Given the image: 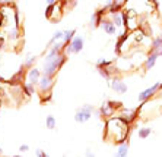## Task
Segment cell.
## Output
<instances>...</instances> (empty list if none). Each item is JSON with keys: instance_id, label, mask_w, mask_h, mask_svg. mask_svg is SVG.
<instances>
[{"instance_id": "1", "label": "cell", "mask_w": 162, "mask_h": 157, "mask_svg": "<svg viewBox=\"0 0 162 157\" xmlns=\"http://www.w3.org/2000/svg\"><path fill=\"white\" fill-rule=\"evenodd\" d=\"M159 84H161V82H155L152 87H149V88L143 90L142 93H139V96H137L139 101L145 103V101L151 100V99L153 97V96H155V94H156V93H159Z\"/></svg>"}, {"instance_id": "2", "label": "cell", "mask_w": 162, "mask_h": 157, "mask_svg": "<svg viewBox=\"0 0 162 157\" xmlns=\"http://www.w3.org/2000/svg\"><path fill=\"white\" fill-rule=\"evenodd\" d=\"M83 49V38L82 37H73L69 47L66 49V53H79Z\"/></svg>"}, {"instance_id": "3", "label": "cell", "mask_w": 162, "mask_h": 157, "mask_svg": "<svg viewBox=\"0 0 162 157\" xmlns=\"http://www.w3.org/2000/svg\"><path fill=\"white\" fill-rule=\"evenodd\" d=\"M110 85H111L112 90L116 91V93H118V94H124L127 91V84L124 81H121L120 78H114L110 82Z\"/></svg>"}, {"instance_id": "4", "label": "cell", "mask_w": 162, "mask_h": 157, "mask_svg": "<svg viewBox=\"0 0 162 157\" xmlns=\"http://www.w3.org/2000/svg\"><path fill=\"white\" fill-rule=\"evenodd\" d=\"M107 11H108L107 8L98 9V11L95 12L94 15H92V18H91V25H92V27H95V28H97V27H99V25H101V22L104 21V13H105Z\"/></svg>"}, {"instance_id": "5", "label": "cell", "mask_w": 162, "mask_h": 157, "mask_svg": "<svg viewBox=\"0 0 162 157\" xmlns=\"http://www.w3.org/2000/svg\"><path fill=\"white\" fill-rule=\"evenodd\" d=\"M108 35H114V34H117V27H116V24L112 22V21H107V19H104L101 25H99Z\"/></svg>"}, {"instance_id": "6", "label": "cell", "mask_w": 162, "mask_h": 157, "mask_svg": "<svg viewBox=\"0 0 162 157\" xmlns=\"http://www.w3.org/2000/svg\"><path fill=\"white\" fill-rule=\"evenodd\" d=\"M158 57H159V52H151V53H149V56L146 57V62H145V69H146V71L152 69V68L156 65Z\"/></svg>"}, {"instance_id": "7", "label": "cell", "mask_w": 162, "mask_h": 157, "mask_svg": "<svg viewBox=\"0 0 162 157\" xmlns=\"http://www.w3.org/2000/svg\"><path fill=\"white\" fill-rule=\"evenodd\" d=\"M91 116H92V112H88L85 109H80V110H77L75 115V121L76 122H80V124H83V122H86L91 119Z\"/></svg>"}, {"instance_id": "8", "label": "cell", "mask_w": 162, "mask_h": 157, "mask_svg": "<svg viewBox=\"0 0 162 157\" xmlns=\"http://www.w3.org/2000/svg\"><path fill=\"white\" fill-rule=\"evenodd\" d=\"M108 9V12L112 15V13H116V12H121V8H123V3L120 2V0H110L107 3V6H105Z\"/></svg>"}, {"instance_id": "9", "label": "cell", "mask_w": 162, "mask_h": 157, "mask_svg": "<svg viewBox=\"0 0 162 157\" xmlns=\"http://www.w3.org/2000/svg\"><path fill=\"white\" fill-rule=\"evenodd\" d=\"M116 157H129V143L120 144L118 151L116 153Z\"/></svg>"}, {"instance_id": "10", "label": "cell", "mask_w": 162, "mask_h": 157, "mask_svg": "<svg viewBox=\"0 0 162 157\" xmlns=\"http://www.w3.org/2000/svg\"><path fill=\"white\" fill-rule=\"evenodd\" d=\"M162 50V37H156V38H153L151 43V52H159Z\"/></svg>"}, {"instance_id": "11", "label": "cell", "mask_w": 162, "mask_h": 157, "mask_svg": "<svg viewBox=\"0 0 162 157\" xmlns=\"http://www.w3.org/2000/svg\"><path fill=\"white\" fill-rule=\"evenodd\" d=\"M112 22L116 24V27H123L124 25V18H123V12H116L112 13Z\"/></svg>"}, {"instance_id": "12", "label": "cell", "mask_w": 162, "mask_h": 157, "mask_svg": "<svg viewBox=\"0 0 162 157\" xmlns=\"http://www.w3.org/2000/svg\"><path fill=\"white\" fill-rule=\"evenodd\" d=\"M51 84H53V81H51V77H48V75H44V78L40 81V85H41V90L43 91L48 90Z\"/></svg>"}, {"instance_id": "13", "label": "cell", "mask_w": 162, "mask_h": 157, "mask_svg": "<svg viewBox=\"0 0 162 157\" xmlns=\"http://www.w3.org/2000/svg\"><path fill=\"white\" fill-rule=\"evenodd\" d=\"M101 113H102L104 116H111V115L114 113V109L108 104V101H107V103H104V104L101 106Z\"/></svg>"}, {"instance_id": "14", "label": "cell", "mask_w": 162, "mask_h": 157, "mask_svg": "<svg viewBox=\"0 0 162 157\" xmlns=\"http://www.w3.org/2000/svg\"><path fill=\"white\" fill-rule=\"evenodd\" d=\"M151 134H152L151 128H140L137 131V135H139V138H142V140H146L148 137H151Z\"/></svg>"}, {"instance_id": "15", "label": "cell", "mask_w": 162, "mask_h": 157, "mask_svg": "<svg viewBox=\"0 0 162 157\" xmlns=\"http://www.w3.org/2000/svg\"><path fill=\"white\" fill-rule=\"evenodd\" d=\"M75 30H70V31H66L63 34V40H64V46L69 44V41H72V38H73V35H75Z\"/></svg>"}, {"instance_id": "16", "label": "cell", "mask_w": 162, "mask_h": 157, "mask_svg": "<svg viewBox=\"0 0 162 157\" xmlns=\"http://www.w3.org/2000/svg\"><path fill=\"white\" fill-rule=\"evenodd\" d=\"M98 72H99V75H101V77H104L105 79H110V77H111V74H110V69H108V68H98Z\"/></svg>"}, {"instance_id": "17", "label": "cell", "mask_w": 162, "mask_h": 157, "mask_svg": "<svg viewBox=\"0 0 162 157\" xmlns=\"http://www.w3.org/2000/svg\"><path fill=\"white\" fill-rule=\"evenodd\" d=\"M38 77H40V71H38V69H31V72H29L31 82H37V81H38Z\"/></svg>"}, {"instance_id": "18", "label": "cell", "mask_w": 162, "mask_h": 157, "mask_svg": "<svg viewBox=\"0 0 162 157\" xmlns=\"http://www.w3.org/2000/svg\"><path fill=\"white\" fill-rule=\"evenodd\" d=\"M111 63L112 62H108V60H105V59H99L97 63V68H110L111 66Z\"/></svg>"}, {"instance_id": "19", "label": "cell", "mask_w": 162, "mask_h": 157, "mask_svg": "<svg viewBox=\"0 0 162 157\" xmlns=\"http://www.w3.org/2000/svg\"><path fill=\"white\" fill-rule=\"evenodd\" d=\"M54 126H56V121H54V118L53 116H48V118H47V128L53 129Z\"/></svg>"}, {"instance_id": "20", "label": "cell", "mask_w": 162, "mask_h": 157, "mask_svg": "<svg viewBox=\"0 0 162 157\" xmlns=\"http://www.w3.org/2000/svg\"><path fill=\"white\" fill-rule=\"evenodd\" d=\"M23 90H25V93L29 96V94H32L34 93V87L31 85V84H25V85H23Z\"/></svg>"}, {"instance_id": "21", "label": "cell", "mask_w": 162, "mask_h": 157, "mask_svg": "<svg viewBox=\"0 0 162 157\" xmlns=\"http://www.w3.org/2000/svg\"><path fill=\"white\" fill-rule=\"evenodd\" d=\"M63 34H64V33H62V31H57V33L54 34V37L51 38V41H50V43H54L56 40H60V38H63Z\"/></svg>"}, {"instance_id": "22", "label": "cell", "mask_w": 162, "mask_h": 157, "mask_svg": "<svg viewBox=\"0 0 162 157\" xmlns=\"http://www.w3.org/2000/svg\"><path fill=\"white\" fill-rule=\"evenodd\" d=\"M82 109H85V110H88V112H94V106H92V104H85Z\"/></svg>"}, {"instance_id": "23", "label": "cell", "mask_w": 162, "mask_h": 157, "mask_svg": "<svg viewBox=\"0 0 162 157\" xmlns=\"http://www.w3.org/2000/svg\"><path fill=\"white\" fill-rule=\"evenodd\" d=\"M34 62H35V57H29V59H28V60H26V63H25V65H26V66H31V65H32Z\"/></svg>"}, {"instance_id": "24", "label": "cell", "mask_w": 162, "mask_h": 157, "mask_svg": "<svg viewBox=\"0 0 162 157\" xmlns=\"http://www.w3.org/2000/svg\"><path fill=\"white\" fill-rule=\"evenodd\" d=\"M37 156H38V157H50L48 154H45V151H41V150H38V151H37Z\"/></svg>"}, {"instance_id": "25", "label": "cell", "mask_w": 162, "mask_h": 157, "mask_svg": "<svg viewBox=\"0 0 162 157\" xmlns=\"http://www.w3.org/2000/svg\"><path fill=\"white\" fill-rule=\"evenodd\" d=\"M149 2H151L152 5H153V8H155V9H158V8H159V3H158V0H149Z\"/></svg>"}, {"instance_id": "26", "label": "cell", "mask_w": 162, "mask_h": 157, "mask_svg": "<svg viewBox=\"0 0 162 157\" xmlns=\"http://www.w3.org/2000/svg\"><path fill=\"white\" fill-rule=\"evenodd\" d=\"M28 148H29L28 146H21V151H26Z\"/></svg>"}, {"instance_id": "27", "label": "cell", "mask_w": 162, "mask_h": 157, "mask_svg": "<svg viewBox=\"0 0 162 157\" xmlns=\"http://www.w3.org/2000/svg\"><path fill=\"white\" fill-rule=\"evenodd\" d=\"M86 157H95V154L91 153V151H86Z\"/></svg>"}, {"instance_id": "28", "label": "cell", "mask_w": 162, "mask_h": 157, "mask_svg": "<svg viewBox=\"0 0 162 157\" xmlns=\"http://www.w3.org/2000/svg\"><path fill=\"white\" fill-rule=\"evenodd\" d=\"M47 3H48V5H54V3H56V0H47Z\"/></svg>"}, {"instance_id": "29", "label": "cell", "mask_w": 162, "mask_h": 157, "mask_svg": "<svg viewBox=\"0 0 162 157\" xmlns=\"http://www.w3.org/2000/svg\"><path fill=\"white\" fill-rule=\"evenodd\" d=\"M159 91H162V82L159 84Z\"/></svg>"}, {"instance_id": "30", "label": "cell", "mask_w": 162, "mask_h": 157, "mask_svg": "<svg viewBox=\"0 0 162 157\" xmlns=\"http://www.w3.org/2000/svg\"><path fill=\"white\" fill-rule=\"evenodd\" d=\"M159 56H162V50H159Z\"/></svg>"}, {"instance_id": "31", "label": "cell", "mask_w": 162, "mask_h": 157, "mask_svg": "<svg viewBox=\"0 0 162 157\" xmlns=\"http://www.w3.org/2000/svg\"><path fill=\"white\" fill-rule=\"evenodd\" d=\"M0 25H2V18H0Z\"/></svg>"}, {"instance_id": "32", "label": "cell", "mask_w": 162, "mask_h": 157, "mask_svg": "<svg viewBox=\"0 0 162 157\" xmlns=\"http://www.w3.org/2000/svg\"><path fill=\"white\" fill-rule=\"evenodd\" d=\"M13 157H21V156H13Z\"/></svg>"}, {"instance_id": "33", "label": "cell", "mask_w": 162, "mask_h": 157, "mask_svg": "<svg viewBox=\"0 0 162 157\" xmlns=\"http://www.w3.org/2000/svg\"><path fill=\"white\" fill-rule=\"evenodd\" d=\"M73 2H75V3H76V0H73Z\"/></svg>"}]
</instances>
